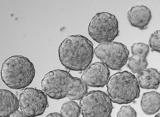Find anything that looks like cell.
<instances>
[{"instance_id": "cell-2", "label": "cell", "mask_w": 160, "mask_h": 117, "mask_svg": "<svg viewBox=\"0 0 160 117\" xmlns=\"http://www.w3.org/2000/svg\"><path fill=\"white\" fill-rule=\"evenodd\" d=\"M59 59L62 65L69 70L82 71L91 63L94 56L93 45L81 35L68 36L58 48Z\"/></svg>"}, {"instance_id": "cell-5", "label": "cell", "mask_w": 160, "mask_h": 117, "mask_svg": "<svg viewBox=\"0 0 160 117\" xmlns=\"http://www.w3.org/2000/svg\"><path fill=\"white\" fill-rule=\"evenodd\" d=\"M93 40L99 44L112 42L118 35V19L114 15L102 12L93 17L88 28Z\"/></svg>"}, {"instance_id": "cell-18", "label": "cell", "mask_w": 160, "mask_h": 117, "mask_svg": "<svg viewBox=\"0 0 160 117\" xmlns=\"http://www.w3.org/2000/svg\"><path fill=\"white\" fill-rule=\"evenodd\" d=\"M118 117H137V112L130 106H122L117 114Z\"/></svg>"}, {"instance_id": "cell-1", "label": "cell", "mask_w": 160, "mask_h": 117, "mask_svg": "<svg viewBox=\"0 0 160 117\" xmlns=\"http://www.w3.org/2000/svg\"><path fill=\"white\" fill-rule=\"evenodd\" d=\"M42 89L51 98L59 99L68 97L79 100L88 93L87 85L79 78L68 71L57 70L45 74L42 81Z\"/></svg>"}, {"instance_id": "cell-7", "label": "cell", "mask_w": 160, "mask_h": 117, "mask_svg": "<svg viewBox=\"0 0 160 117\" xmlns=\"http://www.w3.org/2000/svg\"><path fill=\"white\" fill-rule=\"evenodd\" d=\"M94 53L108 68L115 70H120L126 64L129 55L125 45L114 42L98 44Z\"/></svg>"}, {"instance_id": "cell-4", "label": "cell", "mask_w": 160, "mask_h": 117, "mask_svg": "<svg viewBox=\"0 0 160 117\" xmlns=\"http://www.w3.org/2000/svg\"><path fill=\"white\" fill-rule=\"evenodd\" d=\"M107 93L111 101L122 104L131 103L140 96L137 79L127 71L111 76L107 84Z\"/></svg>"}, {"instance_id": "cell-3", "label": "cell", "mask_w": 160, "mask_h": 117, "mask_svg": "<svg viewBox=\"0 0 160 117\" xmlns=\"http://www.w3.org/2000/svg\"><path fill=\"white\" fill-rule=\"evenodd\" d=\"M35 75L33 64L22 56H12L2 66V79L12 89L22 90L32 83Z\"/></svg>"}, {"instance_id": "cell-11", "label": "cell", "mask_w": 160, "mask_h": 117, "mask_svg": "<svg viewBox=\"0 0 160 117\" xmlns=\"http://www.w3.org/2000/svg\"><path fill=\"white\" fill-rule=\"evenodd\" d=\"M19 102L17 96L10 91L0 89V117H8L18 110Z\"/></svg>"}, {"instance_id": "cell-19", "label": "cell", "mask_w": 160, "mask_h": 117, "mask_svg": "<svg viewBox=\"0 0 160 117\" xmlns=\"http://www.w3.org/2000/svg\"><path fill=\"white\" fill-rule=\"evenodd\" d=\"M8 117H28L26 116L25 114L22 113V112L17 110L16 111L13 113L11 114H10Z\"/></svg>"}, {"instance_id": "cell-13", "label": "cell", "mask_w": 160, "mask_h": 117, "mask_svg": "<svg viewBox=\"0 0 160 117\" xmlns=\"http://www.w3.org/2000/svg\"><path fill=\"white\" fill-rule=\"evenodd\" d=\"M159 93L155 91L145 93L141 100L142 111L147 114H154L159 111L160 106Z\"/></svg>"}, {"instance_id": "cell-20", "label": "cell", "mask_w": 160, "mask_h": 117, "mask_svg": "<svg viewBox=\"0 0 160 117\" xmlns=\"http://www.w3.org/2000/svg\"><path fill=\"white\" fill-rule=\"evenodd\" d=\"M45 117H62L61 114L55 112L50 114Z\"/></svg>"}, {"instance_id": "cell-12", "label": "cell", "mask_w": 160, "mask_h": 117, "mask_svg": "<svg viewBox=\"0 0 160 117\" xmlns=\"http://www.w3.org/2000/svg\"><path fill=\"white\" fill-rule=\"evenodd\" d=\"M138 82L140 87L146 89H157L160 84V73L152 68L144 69L138 73Z\"/></svg>"}, {"instance_id": "cell-17", "label": "cell", "mask_w": 160, "mask_h": 117, "mask_svg": "<svg viewBox=\"0 0 160 117\" xmlns=\"http://www.w3.org/2000/svg\"><path fill=\"white\" fill-rule=\"evenodd\" d=\"M149 44L152 50L157 51L158 53L160 52V31H157L151 34Z\"/></svg>"}, {"instance_id": "cell-21", "label": "cell", "mask_w": 160, "mask_h": 117, "mask_svg": "<svg viewBox=\"0 0 160 117\" xmlns=\"http://www.w3.org/2000/svg\"><path fill=\"white\" fill-rule=\"evenodd\" d=\"M160 113L156 115L154 117H160Z\"/></svg>"}, {"instance_id": "cell-14", "label": "cell", "mask_w": 160, "mask_h": 117, "mask_svg": "<svg viewBox=\"0 0 160 117\" xmlns=\"http://www.w3.org/2000/svg\"><path fill=\"white\" fill-rule=\"evenodd\" d=\"M81 112L79 105L73 101L64 103L60 110V114L62 117H79Z\"/></svg>"}, {"instance_id": "cell-10", "label": "cell", "mask_w": 160, "mask_h": 117, "mask_svg": "<svg viewBox=\"0 0 160 117\" xmlns=\"http://www.w3.org/2000/svg\"><path fill=\"white\" fill-rule=\"evenodd\" d=\"M128 19L133 27L140 30L147 29L152 18L151 11L146 6L137 5L132 7L127 13Z\"/></svg>"}, {"instance_id": "cell-9", "label": "cell", "mask_w": 160, "mask_h": 117, "mask_svg": "<svg viewBox=\"0 0 160 117\" xmlns=\"http://www.w3.org/2000/svg\"><path fill=\"white\" fill-rule=\"evenodd\" d=\"M110 74V70L107 66L102 63L96 62L85 69L81 79L87 86L103 87L107 84Z\"/></svg>"}, {"instance_id": "cell-16", "label": "cell", "mask_w": 160, "mask_h": 117, "mask_svg": "<svg viewBox=\"0 0 160 117\" xmlns=\"http://www.w3.org/2000/svg\"><path fill=\"white\" fill-rule=\"evenodd\" d=\"M150 51L148 45L143 43H135L131 47V52L133 56L146 58Z\"/></svg>"}, {"instance_id": "cell-15", "label": "cell", "mask_w": 160, "mask_h": 117, "mask_svg": "<svg viewBox=\"0 0 160 117\" xmlns=\"http://www.w3.org/2000/svg\"><path fill=\"white\" fill-rule=\"evenodd\" d=\"M148 65L146 58L133 56L129 58L128 66L133 73H139L145 69Z\"/></svg>"}, {"instance_id": "cell-6", "label": "cell", "mask_w": 160, "mask_h": 117, "mask_svg": "<svg viewBox=\"0 0 160 117\" xmlns=\"http://www.w3.org/2000/svg\"><path fill=\"white\" fill-rule=\"evenodd\" d=\"M83 117H109L113 109L111 99L100 90L87 93L80 102Z\"/></svg>"}, {"instance_id": "cell-8", "label": "cell", "mask_w": 160, "mask_h": 117, "mask_svg": "<svg viewBox=\"0 0 160 117\" xmlns=\"http://www.w3.org/2000/svg\"><path fill=\"white\" fill-rule=\"evenodd\" d=\"M22 112L28 117H35L44 113L48 106L47 95L42 91L27 88L19 96Z\"/></svg>"}]
</instances>
